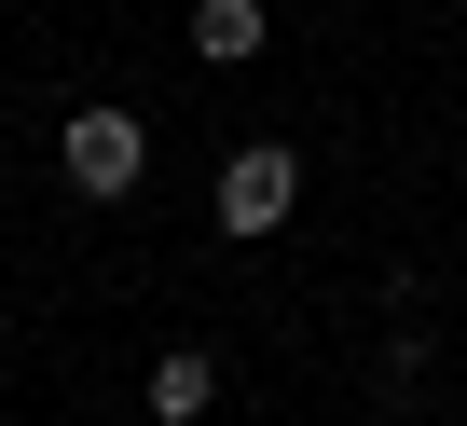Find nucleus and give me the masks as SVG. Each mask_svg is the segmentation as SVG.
Here are the masks:
<instances>
[{
	"mask_svg": "<svg viewBox=\"0 0 467 426\" xmlns=\"http://www.w3.org/2000/svg\"><path fill=\"white\" fill-rule=\"evenodd\" d=\"M56 165H69V192H97V206H124V192H138V165H151V124H138V110H69V138H56Z\"/></svg>",
	"mask_w": 467,
	"mask_h": 426,
	"instance_id": "obj_1",
	"label": "nucleus"
},
{
	"mask_svg": "<svg viewBox=\"0 0 467 426\" xmlns=\"http://www.w3.org/2000/svg\"><path fill=\"white\" fill-rule=\"evenodd\" d=\"M289 206H303V151L262 138V151H234V165H220V234H275Z\"/></svg>",
	"mask_w": 467,
	"mask_h": 426,
	"instance_id": "obj_2",
	"label": "nucleus"
},
{
	"mask_svg": "<svg viewBox=\"0 0 467 426\" xmlns=\"http://www.w3.org/2000/svg\"><path fill=\"white\" fill-rule=\"evenodd\" d=\"M206 399H220V358H206V344H179V358H151V426H192Z\"/></svg>",
	"mask_w": 467,
	"mask_h": 426,
	"instance_id": "obj_3",
	"label": "nucleus"
},
{
	"mask_svg": "<svg viewBox=\"0 0 467 426\" xmlns=\"http://www.w3.org/2000/svg\"><path fill=\"white\" fill-rule=\"evenodd\" d=\"M192 56H206V69L262 56V0H192Z\"/></svg>",
	"mask_w": 467,
	"mask_h": 426,
	"instance_id": "obj_4",
	"label": "nucleus"
}]
</instances>
